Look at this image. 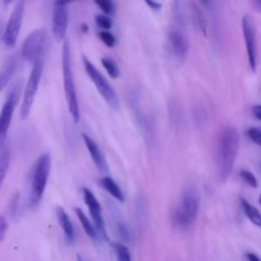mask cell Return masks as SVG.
I'll use <instances>...</instances> for the list:
<instances>
[{
	"instance_id": "obj_3",
	"label": "cell",
	"mask_w": 261,
	"mask_h": 261,
	"mask_svg": "<svg viewBox=\"0 0 261 261\" xmlns=\"http://www.w3.org/2000/svg\"><path fill=\"white\" fill-rule=\"evenodd\" d=\"M62 79H63V89L67 102L68 111L74 122H79L80 120V109L77 96L73 81V74L71 70V54H70V46L67 40H65L62 46Z\"/></svg>"
},
{
	"instance_id": "obj_1",
	"label": "cell",
	"mask_w": 261,
	"mask_h": 261,
	"mask_svg": "<svg viewBox=\"0 0 261 261\" xmlns=\"http://www.w3.org/2000/svg\"><path fill=\"white\" fill-rule=\"evenodd\" d=\"M240 136L233 126H226L221 133L216 151V166L220 180L224 181L229 176L239 150Z\"/></svg>"
},
{
	"instance_id": "obj_29",
	"label": "cell",
	"mask_w": 261,
	"mask_h": 261,
	"mask_svg": "<svg viewBox=\"0 0 261 261\" xmlns=\"http://www.w3.org/2000/svg\"><path fill=\"white\" fill-rule=\"evenodd\" d=\"M247 136L248 138L254 142L256 145L260 146L261 145V130L259 127L257 126H252L250 128H248L247 130Z\"/></svg>"
},
{
	"instance_id": "obj_15",
	"label": "cell",
	"mask_w": 261,
	"mask_h": 261,
	"mask_svg": "<svg viewBox=\"0 0 261 261\" xmlns=\"http://www.w3.org/2000/svg\"><path fill=\"white\" fill-rule=\"evenodd\" d=\"M56 217H57L59 225L61 226V228H62L66 239L69 242H72L74 240V228H73V225L71 223V220H70L68 214L60 206L56 207Z\"/></svg>"
},
{
	"instance_id": "obj_10",
	"label": "cell",
	"mask_w": 261,
	"mask_h": 261,
	"mask_svg": "<svg viewBox=\"0 0 261 261\" xmlns=\"http://www.w3.org/2000/svg\"><path fill=\"white\" fill-rule=\"evenodd\" d=\"M23 11H24V0H19L17 4L14 6L7 24L5 27V31L3 34V43L6 47L12 48L17 41L22 18H23Z\"/></svg>"
},
{
	"instance_id": "obj_8",
	"label": "cell",
	"mask_w": 261,
	"mask_h": 261,
	"mask_svg": "<svg viewBox=\"0 0 261 261\" xmlns=\"http://www.w3.org/2000/svg\"><path fill=\"white\" fill-rule=\"evenodd\" d=\"M19 96H20V88H19V85H16L8 94L4 104L2 105V108L0 111V148L5 144L8 129L13 116V112L18 103Z\"/></svg>"
},
{
	"instance_id": "obj_24",
	"label": "cell",
	"mask_w": 261,
	"mask_h": 261,
	"mask_svg": "<svg viewBox=\"0 0 261 261\" xmlns=\"http://www.w3.org/2000/svg\"><path fill=\"white\" fill-rule=\"evenodd\" d=\"M94 2L105 15H109L113 13L114 4L112 0H94Z\"/></svg>"
},
{
	"instance_id": "obj_5",
	"label": "cell",
	"mask_w": 261,
	"mask_h": 261,
	"mask_svg": "<svg viewBox=\"0 0 261 261\" xmlns=\"http://www.w3.org/2000/svg\"><path fill=\"white\" fill-rule=\"evenodd\" d=\"M82 61L85 67V70L90 77V80L95 85L96 89L99 91L100 95L103 97L105 102L113 109L118 110L119 109V99L114 91V89L111 87V85L108 83V81L105 79V76L96 68V66L90 61V59L87 58V56L83 55Z\"/></svg>"
},
{
	"instance_id": "obj_23",
	"label": "cell",
	"mask_w": 261,
	"mask_h": 261,
	"mask_svg": "<svg viewBox=\"0 0 261 261\" xmlns=\"http://www.w3.org/2000/svg\"><path fill=\"white\" fill-rule=\"evenodd\" d=\"M113 250L115 252L117 261H132L129 250L125 245L121 243H114Z\"/></svg>"
},
{
	"instance_id": "obj_26",
	"label": "cell",
	"mask_w": 261,
	"mask_h": 261,
	"mask_svg": "<svg viewBox=\"0 0 261 261\" xmlns=\"http://www.w3.org/2000/svg\"><path fill=\"white\" fill-rule=\"evenodd\" d=\"M96 23L97 25L102 29V31H108L109 29H111L112 27V21L111 19L108 17V15L105 14H98L95 17Z\"/></svg>"
},
{
	"instance_id": "obj_14",
	"label": "cell",
	"mask_w": 261,
	"mask_h": 261,
	"mask_svg": "<svg viewBox=\"0 0 261 261\" xmlns=\"http://www.w3.org/2000/svg\"><path fill=\"white\" fill-rule=\"evenodd\" d=\"M84 143L86 145V148L89 152V154L91 155V158L93 160V162L95 163L96 167L101 171V172H107L108 171V167H107V163L105 160V157L103 155V153L101 152L99 146L96 144V142L87 134H83L82 135Z\"/></svg>"
},
{
	"instance_id": "obj_28",
	"label": "cell",
	"mask_w": 261,
	"mask_h": 261,
	"mask_svg": "<svg viewBox=\"0 0 261 261\" xmlns=\"http://www.w3.org/2000/svg\"><path fill=\"white\" fill-rule=\"evenodd\" d=\"M116 227H117V231L119 233V236L124 240V242L126 243H130V233L128 230V227L126 226V224L122 221V220H118L116 222Z\"/></svg>"
},
{
	"instance_id": "obj_35",
	"label": "cell",
	"mask_w": 261,
	"mask_h": 261,
	"mask_svg": "<svg viewBox=\"0 0 261 261\" xmlns=\"http://www.w3.org/2000/svg\"><path fill=\"white\" fill-rule=\"evenodd\" d=\"M12 1H13V0H2V2H3L5 5H8V4H10Z\"/></svg>"
},
{
	"instance_id": "obj_6",
	"label": "cell",
	"mask_w": 261,
	"mask_h": 261,
	"mask_svg": "<svg viewBox=\"0 0 261 261\" xmlns=\"http://www.w3.org/2000/svg\"><path fill=\"white\" fill-rule=\"evenodd\" d=\"M43 67H44V58L39 59L33 63L30 76L28 79L27 85L23 90V95H22V100L20 105V116L22 119H25L31 112L37 91L39 89V84L41 82Z\"/></svg>"
},
{
	"instance_id": "obj_36",
	"label": "cell",
	"mask_w": 261,
	"mask_h": 261,
	"mask_svg": "<svg viewBox=\"0 0 261 261\" xmlns=\"http://www.w3.org/2000/svg\"><path fill=\"white\" fill-rule=\"evenodd\" d=\"M76 261H85V260H84V258L82 256L76 255Z\"/></svg>"
},
{
	"instance_id": "obj_20",
	"label": "cell",
	"mask_w": 261,
	"mask_h": 261,
	"mask_svg": "<svg viewBox=\"0 0 261 261\" xmlns=\"http://www.w3.org/2000/svg\"><path fill=\"white\" fill-rule=\"evenodd\" d=\"M10 163V152L9 149L4 145L0 149V189L7 174Z\"/></svg>"
},
{
	"instance_id": "obj_25",
	"label": "cell",
	"mask_w": 261,
	"mask_h": 261,
	"mask_svg": "<svg viewBox=\"0 0 261 261\" xmlns=\"http://www.w3.org/2000/svg\"><path fill=\"white\" fill-rule=\"evenodd\" d=\"M240 176L250 187H252V188H257L258 187V180H257L256 176L251 171H249L247 169H242L240 171Z\"/></svg>"
},
{
	"instance_id": "obj_17",
	"label": "cell",
	"mask_w": 261,
	"mask_h": 261,
	"mask_svg": "<svg viewBox=\"0 0 261 261\" xmlns=\"http://www.w3.org/2000/svg\"><path fill=\"white\" fill-rule=\"evenodd\" d=\"M100 186L107 191L114 199H116L119 202H123L124 201V195L121 191V189L119 188V186L116 184V181L111 178L110 176H103L100 179Z\"/></svg>"
},
{
	"instance_id": "obj_2",
	"label": "cell",
	"mask_w": 261,
	"mask_h": 261,
	"mask_svg": "<svg viewBox=\"0 0 261 261\" xmlns=\"http://www.w3.org/2000/svg\"><path fill=\"white\" fill-rule=\"evenodd\" d=\"M200 207V194L193 184L185 186L181 193L180 205L172 214L175 225L181 228L190 227L197 218Z\"/></svg>"
},
{
	"instance_id": "obj_4",
	"label": "cell",
	"mask_w": 261,
	"mask_h": 261,
	"mask_svg": "<svg viewBox=\"0 0 261 261\" xmlns=\"http://www.w3.org/2000/svg\"><path fill=\"white\" fill-rule=\"evenodd\" d=\"M51 169V156L48 152L43 153L39 156L36 161L32 184H31V193H30V202L33 206L37 205L45 192L48 177Z\"/></svg>"
},
{
	"instance_id": "obj_11",
	"label": "cell",
	"mask_w": 261,
	"mask_h": 261,
	"mask_svg": "<svg viewBox=\"0 0 261 261\" xmlns=\"http://www.w3.org/2000/svg\"><path fill=\"white\" fill-rule=\"evenodd\" d=\"M83 194H84L85 203H86V205H87V207H88V209L91 213L93 224H94L100 239L106 241L107 240V233L105 231V225H104V220H103V216H102L101 205H100V203L98 202L95 195L93 194V192L90 189L84 188L83 189Z\"/></svg>"
},
{
	"instance_id": "obj_16",
	"label": "cell",
	"mask_w": 261,
	"mask_h": 261,
	"mask_svg": "<svg viewBox=\"0 0 261 261\" xmlns=\"http://www.w3.org/2000/svg\"><path fill=\"white\" fill-rule=\"evenodd\" d=\"M192 20L195 29L204 37H207L208 23L206 17L203 14L202 9L195 3L192 4Z\"/></svg>"
},
{
	"instance_id": "obj_30",
	"label": "cell",
	"mask_w": 261,
	"mask_h": 261,
	"mask_svg": "<svg viewBox=\"0 0 261 261\" xmlns=\"http://www.w3.org/2000/svg\"><path fill=\"white\" fill-rule=\"evenodd\" d=\"M7 229H8L7 220H6V218L4 216L0 215V242L3 241V239L5 238Z\"/></svg>"
},
{
	"instance_id": "obj_34",
	"label": "cell",
	"mask_w": 261,
	"mask_h": 261,
	"mask_svg": "<svg viewBox=\"0 0 261 261\" xmlns=\"http://www.w3.org/2000/svg\"><path fill=\"white\" fill-rule=\"evenodd\" d=\"M255 1V6L257 8V10L260 9V5H261V0H254Z\"/></svg>"
},
{
	"instance_id": "obj_32",
	"label": "cell",
	"mask_w": 261,
	"mask_h": 261,
	"mask_svg": "<svg viewBox=\"0 0 261 261\" xmlns=\"http://www.w3.org/2000/svg\"><path fill=\"white\" fill-rule=\"evenodd\" d=\"M145 2L153 9H159L161 7V4L156 0H145Z\"/></svg>"
},
{
	"instance_id": "obj_18",
	"label": "cell",
	"mask_w": 261,
	"mask_h": 261,
	"mask_svg": "<svg viewBox=\"0 0 261 261\" xmlns=\"http://www.w3.org/2000/svg\"><path fill=\"white\" fill-rule=\"evenodd\" d=\"M74 212H75V214H76V216H77V218H79V220H80V222H81L85 232L87 233V236L89 238H91L92 240H94V241H100L101 239H100V237H99V234H98L94 224L89 220V218L84 213V211L81 208H79V207H74Z\"/></svg>"
},
{
	"instance_id": "obj_12",
	"label": "cell",
	"mask_w": 261,
	"mask_h": 261,
	"mask_svg": "<svg viewBox=\"0 0 261 261\" xmlns=\"http://www.w3.org/2000/svg\"><path fill=\"white\" fill-rule=\"evenodd\" d=\"M68 23L67 5L61 1L55 0L52 14V35L57 42L64 40Z\"/></svg>"
},
{
	"instance_id": "obj_13",
	"label": "cell",
	"mask_w": 261,
	"mask_h": 261,
	"mask_svg": "<svg viewBox=\"0 0 261 261\" xmlns=\"http://www.w3.org/2000/svg\"><path fill=\"white\" fill-rule=\"evenodd\" d=\"M167 44L172 57L177 62H184L189 50V44L184 34L180 31L172 30L168 34Z\"/></svg>"
},
{
	"instance_id": "obj_33",
	"label": "cell",
	"mask_w": 261,
	"mask_h": 261,
	"mask_svg": "<svg viewBox=\"0 0 261 261\" xmlns=\"http://www.w3.org/2000/svg\"><path fill=\"white\" fill-rule=\"evenodd\" d=\"M247 259L248 261H260L259 257L254 253H247Z\"/></svg>"
},
{
	"instance_id": "obj_21",
	"label": "cell",
	"mask_w": 261,
	"mask_h": 261,
	"mask_svg": "<svg viewBox=\"0 0 261 261\" xmlns=\"http://www.w3.org/2000/svg\"><path fill=\"white\" fill-rule=\"evenodd\" d=\"M15 70V60L11 58L0 72V93L7 86Z\"/></svg>"
},
{
	"instance_id": "obj_27",
	"label": "cell",
	"mask_w": 261,
	"mask_h": 261,
	"mask_svg": "<svg viewBox=\"0 0 261 261\" xmlns=\"http://www.w3.org/2000/svg\"><path fill=\"white\" fill-rule=\"evenodd\" d=\"M100 40L109 48L115 45V37L109 31H100L98 34Z\"/></svg>"
},
{
	"instance_id": "obj_22",
	"label": "cell",
	"mask_w": 261,
	"mask_h": 261,
	"mask_svg": "<svg viewBox=\"0 0 261 261\" xmlns=\"http://www.w3.org/2000/svg\"><path fill=\"white\" fill-rule=\"evenodd\" d=\"M101 63L103 65V67L105 68V70L107 71L108 75L112 79H117L120 74V70L119 67L117 65V63L110 57H102L101 58Z\"/></svg>"
},
{
	"instance_id": "obj_7",
	"label": "cell",
	"mask_w": 261,
	"mask_h": 261,
	"mask_svg": "<svg viewBox=\"0 0 261 261\" xmlns=\"http://www.w3.org/2000/svg\"><path fill=\"white\" fill-rule=\"evenodd\" d=\"M47 44V32L40 28L34 30L24 40L21 53L25 60L34 63L39 59L45 58Z\"/></svg>"
},
{
	"instance_id": "obj_19",
	"label": "cell",
	"mask_w": 261,
	"mask_h": 261,
	"mask_svg": "<svg viewBox=\"0 0 261 261\" xmlns=\"http://www.w3.org/2000/svg\"><path fill=\"white\" fill-rule=\"evenodd\" d=\"M240 202H241L243 211L246 214V216L249 218V220L256 226L260 227L261 226V216H260L259 210L256 207H254L253 205H251V203H249V201L246 200L245 198H241Z\"/></svg>"
},
{
	"instance_id": "obj_31",
	"label": "cell",
	"mask_w": 261,
	"mask_h": 261,
	"mask_svg": "<svg viewBox=\"0 0 261 261\" xmlns=\"http://www.w3.org/2000/svg\"><path fill=\"white\" fill-rule=\"evenodd\" d=\"M252 114L253 116L257 119V120H260L261 119V106L256 104L252 107Z\"/></svg>"
},
{
	"instance_id": "obj_37",
	"label": "cell",
	"mask_w": 261,
	"mask_h": 261,
	"mask_svg": "<svg viewBox=\"0 0 261 261\" xmlns=\"http://www.w3.org/2000/svg\"><path fill=\"white\" fill-rule=\"evenodd\" d=\"M202 4H204V5H208V0H199Z\"/></svg>"
},
{
	"instance_id": "obj_9",
	"label": "cell",
	"mask_w": 261,
	"mask_h": 261,
	"mask_svg": "<svg viewBox=\"0 0 261 261\" xmlns=\"http://www.w3.org/2000/svg\"><path fill=\"white\" fill-rule=\"evenodd\" d=\"M242 30H243V35H244V39L246 42L249 65H250L251 69L253 71H255L257 68V63H258L257 33H256V25H255L254 19L248 14L243 16Z\"/></svg>"
}]
</instances>
